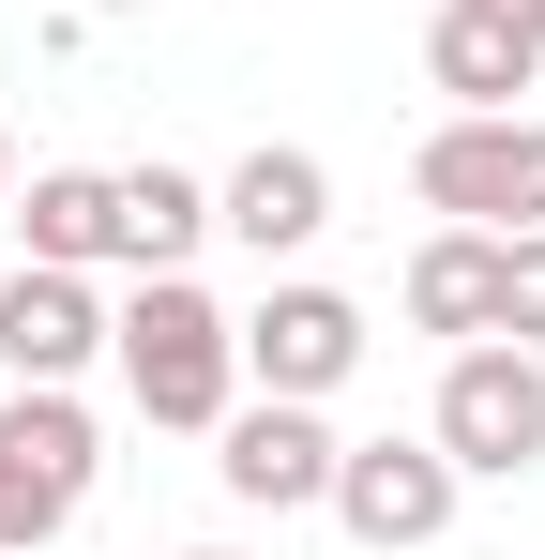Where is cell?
Instances as JSON below:
<instances>
[{
  "mask_svg": "<svg viewBox=\"0 0 545 560\" xmlns=\"http://www.w3.org/2000/svg\"><path fill=\"white\" fill-rule=\"evenodd\" d=\"M31 258H61V273H91V258H121V167H31Z\"/></svg>",
  "mask_w": 545,
  "mask_h": 560,
  "instance_id": "11",
  "label": "cell"
},
{
  "mask_svg": "<svg viewBox=\"0 0 545 560\" xmlns=\"http://www.w3.org/2000/svg\"><path fill=\"white\" fill-rule=\"evenodd\" d=\"M409 318L454 334V349H469V334H500V228H440V243L409 258Z\"/></svg>",
  "mask_w": 545,
  "mask_h": 560,
  "instance_id": "12",
  "label": "cell"
},
{
  "mask_svg": "<svg viewBox=\"0 0 545 560\" xmlns=\"http://www.w3.org/2000/svg\"><path fill=\"white\" fill-rule=\"evenodd\" d=\"M197 560H228V546H197Z\"/></svg>",
  "mask_w": 545,
  "mask_h": 560,
  "instance_id": "18",
  "label": "cell"
},
{
  "mask_svg": "<svg viewBox=\"0 0 545 560\" xmlns=\"http://www.w3.org/2000/svg\"><path fill=\"white\" fill-rule=\"evenodd\" d=\"M61 515H77V500H46V485H31V469H0V546H46V530H61Z\"/></svg>",
  "mask_w": 545,
  "mask_h": 560,
  "instance_id": "15",
  "label": "cell"
},
{
  "mask_svg": "<svg viewBox=\"0 0 545 560\" xmlns=\"http://www.w3.org/2000/svg\"><path fill=\"white\" fill-rule=\"evenodd\" d=\"M91 15H152V0H91Z\"/></svg>",
  "mask_w": 545,
  "mask_h": 560,
  "instance_id": "16",
  "label": "cell"
},
{
  "mask_svg": "<svg viewBox=\"0 0 545 560\" xmlns=\"http://www.w3.org/2000/svg\"><path fill=\"white\" fill-rule=\"evenodd\" d=\"M349 364H363V303L349 288H272L258 318H243V378H258V394H303V409H318Z\"/></svg>",
  "mask_w": 545,
  "mask_h": 560,
  "instance_id": "7",
  "label": "cell"
},
{
  "mask_svg": "<svg viewBox=\"0 0 545 560\" xmlns=\"http://www.w3.org/2000/svg\"><path fill=\"white\" fill-rule=\"evenodd\" d=\"M0 469H31L46 500H91V409H77V378H15V394H0Z\"/></svg>",
  "mask_w": 545,
  "mask_h": 560,
  "instance_id": "10",
  "label": "cell"
},
{
  "mask_svg": "<svg viewBox=\"0 0 545 560\" xmlns=\"http://www.w3.org/2000/svg\"><path fill=\"white\" fill-rule=\"evenodd\" d=\"M197 228H212V183H182V167H121V273H182Z\"/></svg>",
  "mask_w": 545,
  "mask_h": 560,
  "instance_id": "13",
  "label": "cell"
},
{
  "mask_svg": "<svg viewBox=\"0 0 545 560\" xmlns=\"http://www.w3.org/2000/svg\"><path fill=\"white\" fill-rule=\"evenodd\" d=\"M409 197L425 212H454V228H545V121L531 106H454L440 137L409 152Z\"/></svg>",
  "mask_w": 545,
  "mask_h": 560,
  "instance_id": "2",
  "label": "cell"
},
{
  "mask_svg": "<svg viewBox=\"0 0 545 560\" xmlns=\"http://www.w3.org/2000/svg\"><path fill=\"white\" fill-rule=\"evenodd\" d=\"M425 77L454 106H515L545 77V0H440L425 15Z\"/></svg>",
  "mask_w": 545,
  "mask_h": 560,
  "instance_id": "6",
  "label": "cell"
},
{
  "mask_svg": "<svg viewBox=\"0 0 545 560\" xmlns=\"http://www.w3.org/2000/svg\"><path fill=\"white\" fill-rule=\"evenodd\" d=\"M425 440H440L469 485H515V469L545 455V364L515 349V334H469V349L440 364V424H425Z\"/></svg>",
  "mask_w": 545,
  "mask_h": 560,
  "instance_id": "3",
  "label": "cell"
},
{
  "mask_svg": "<svg viewBox=\"0 0 545 560\" xmlns=\"http://www.w3.org/2000/svg\"><path fill=\"white\" fill-rule=\"evenodd\" d=\"M454 485H469V469H454L440 440H349V455H334V515H349V546L409 560V546L454 530Z\"/></svg>",
  "mask_w": 545,
  "mask_h": 560,
  "instance_id": "4",
  "label": "cell"
},
{
  "mask_svg": "<svg viewBox=\"0 0 545 560\" xmlns=\"http://www.w3.org/2000/svg\"><path fill=\"white\" fill-rule=\"evenodd\" d=\"M212 440H228V455H212V469H228V500H258V515H303V500H334V455H349V440H334L303 394H258V409H228Z\"/></svg>",
  "mask_w": 545,
  "mask_h": 560,
  "instance_id": "5",
  "label": "cell"
},
{
  "mask_svg": "<svg viewBox=\"0 0 545 560\" xmlns=\"http://www.w3.org/2000/svg\"><path fill=\"white\" fill-rule=\"evenodd\" d=\"M106 349H121V394H137L152 424H182V440H212V424L243 409V318L197 273H137V303L106 318Z\"/></svg>",
  "mask_w": 545,
  "mask_h": 560,
  "instance_id": "1",
  "label": "cell"
},
{
  "mask_svg": "<svg viewBox=\"0 0 545 560\" xmlns=\"http://www.w3.org/2000/svg\"><path fill=\"white\" fill-rule=\"evenodd\" d=\"M91 349H106V303H91V273H61V258L0 273V364H15V378H77Z\"/></svg>",
  "mask_w": 545,
  "mask_h": 560,
  "instance_id": "9",
  "label": "cell"
},
{
  "mask_svg": "<svg viewBox=\"0 0 545 560\" xmlns=\"http://www.w3.org/2000/svg\"><path fill=\"white\" fill-rule=\"evenodd\" d=\"M212 228H243L258 258H303V243L334 228V167H318V152H272V137H258V152L212 183Z\"/></svg>",
  "mask_w": 545,
  "mask_h": 560,
  "instance_id": "8",
  "label": "cell"
},
{
  "mask_svg": "<svg viewBox=\"0 0 545 560\" xmlns=\"http://www.w3.org/2000/svg\"><path fill=\"white\" fill-rule=\"evenodd\" d=\"M500 334H515V349H545V228H515V243H500Z\"/></svg>",
  "mask_w": 545,
  "mask_h": 560,
  "instance_id": "14",
  "label": "cell"
},
{
  "mask_svg": "<svg viewBox=\"0 0 545 560\" xmlns=\"http://www.w3.org/2000/svg\"><path fill=\"white\" fill-rule=\"evenodd\" d=\"M0 197H15V137H0Z\"/></svg>",
  "mask_w": 545,
  "mask_h": 560,
  "instance_id": "17",
  "label": "cell"
}]
</instances>
